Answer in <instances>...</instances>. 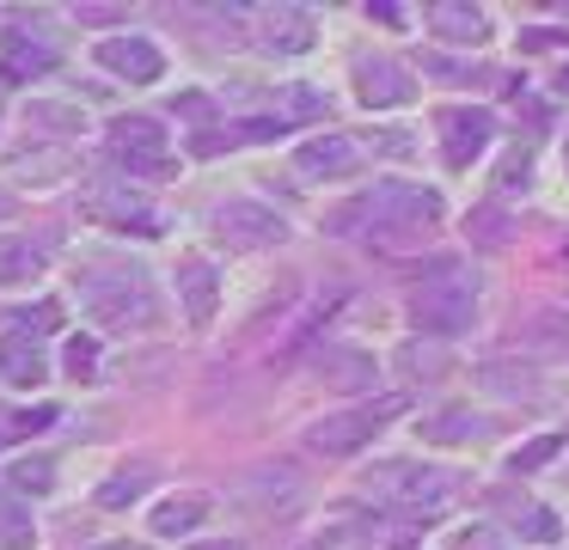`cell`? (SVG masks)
<instances>
[{
  "label": "cell",
  "mask_w": 569,
  "mask_h": 550,
  "mask_svg": "<svg viewBox=\"0 0 569 550\" xmlns=\"http://www.w3.org/2000/svg\"><path fill=\"white\" fill-rule=\"evenodd\" d=\"M398 367H410V373L435 379V367H441V349H422V342H410V349L398 354Z\"/></svg>",
  "instance_id": "obj_29"
},
{
  "label": "cell",
  "mask_w": 569,
  "mask_h": 550,
  "mask_svg": "<svg viewBox=\"0 0 569 550\" xmlns=\"http://www.w3.org/2000/svg\"><path fill=\"white\" fill-rule=\"evenodd\" d=\"M0 379L7 386H43L50 379V361L31 337H0Z\"/></svg>",
  "instance_id": "obj_18"
},
{
  "label": "cell",
  "mask_w": 569,
  "mask_h": 550,
  "mask_svg": "<svg viewBox=\"0 0 569 550\" xmlns=\"http://www.w3.org/2000/svg\"><path fill=\"white\" fill-rule=\"evenodd\" d=\"M410 312H417V330H429V337H459V330L478 324V281L447 269V276L422 281Z\"/></svg>",
  "instance_id": "obj_3"
},
{
  "label": "cell",
  "mask_w": 569,
  "mask_h": 550,
  "mask_svg": "<svg viewBox=\"0 0 569 550\" xmlns=\"http://www.w3.org/2000/svg\"><path fill=\"white\" fill-rule=\"evenodd\" d=\"M471 227H478L483 244H502L508 239V227H502V214H496V208H478V214H471Z\"/></svg>",
  "instance_id": "obj_32"
},
{
  "label": "cell",
  "mask_w": 569,
  "mask_h": 550,
  "mask_svg": "<svg viewBox=\"0 0 569 550\" xmlns=\"http://www.w3.org/2000/svg\"><path fill=\"white\" fill-rule=\"evenodd\" d=\"M368 489L380 501H398V508H447L459 496V483L447 471H435V464H380L368 477Z\"/></svg>",
  "instance_id": "obj_6"
},
{
  "label": "cell",
  "mask_w": 569,
  "mask_h": 550,
  "mask_svg": "<svg viewBox=\"0 0 569 550\" xmlns=\"http://www.w3.org/2000/svg\"><path fill=\"white\" fill-rule=\"evenodd\" d=\"M87 214L99 220V227L141 232V239L160 232V208H153L141 190H129V178H99V183H92V190H87Z\"/></svg>",
  "instance_id": "obj_7"
},
{
  "label": "cell",
  "mask_w": 569,
  "mask_h": 550,
  "mask_svg": "<svg viewBox=\"0 0 569 550\" xmlns=\"http://www.w3.org/2000/svg\"><path fill=\"white\" fill-rule=\"evenodd\" d=\"M202 520H209V496H166L153 508V532L160 538H190Z\"/></svg>",
  "instance_id": "obj_21"
},
{
  "label": "cell",
  "mask_w": 569,
  "mask_h": 550,
  "mask_svg": "<svg viewBox=\"0 0 569 550\" xmlns=\"http://www.w3.org/2000/svg\"><path fill=\"white\" fill-rule=\"evenodd\" d=\"M356 92L368 110H386V104H410V98H417V80H410V68L392 56H361L356 61Z\"/></svg>",
  "instance_id": "obj_9"
},
{
  "label": "cell",
  "mask_w": 569,
  "mask_h": 550,
  "mask_svg": "<svg viewBox=\"0 0 569 550\" xmlns=\"http://www.w3.org/2000/svg\"><path fill=\"white\" fill-rule=\"evenodd\" d=\"M307 550H368V532H356V526H337L331 538H319V544H307Z\"/></svg>",
  "instance_id": "obj_31"
},
{
  "label": "cell",
  "mask_w": 569,
  "mask_h": 550,
  "mask_svg": "<svg viewBox=\"0 0 569 550\" xmlns=\"http://www.w3.org/2000/svg\"><path fill=\"white\" fill-rule=\"evenodd\" d=\"M563 452V440L545 434V440H527V447H515V459H508V471H539L545 459H557Z\"/></svg>",
  "instance_id": "obj_26"
},
{
  "label": "cell",
  "mask_w": 569,
  "mask_h": 550,
  "mask_svg": "<svg viewBox=\"0 0 569 550\" xmlns=\"http://www.w3.org/2000/svg\"><path fill=\"white\" fill-rule=\"evenodd\" d=\"M148 483H153L148 464H117V471L99 483V508H129V501L148 496Z\"/></svg>",
  "instance_id": "obj_23"
},
{
  "label": "cell",
  "mask_w": 569,
  "mask_h": 550,
  "mask_svg": "<svg viewBox=\"0 0 569 550\" xmlns=\"http://www.w3.org/2000/svg\"><path fill=\"white\" fill-rule=\"evenodd\" d=\"M178 300H184L190 324H214V306H221V276H214L209 257H178Z\"/></svg>",
  "instance_id": "obj_12"
},
{
  "label": "cell",
  "mask_w": 569,
  "mask_h": 550,
  "mask_svg": "<svg viewBox=\"0 0 569 550\" xmlns=\"http://www.w3.org/2000/svg\"><path fill=\"white\" fill-rule=\"evenodd\" d=\"M80 19H87V24H111V19H123V12H117V7H80Z\"/></svg>",
  "instance_id": "obj_34"
},
{
  "label": "cell",
  "mask_w": 569,
  "mask_h": 550,
  "mask_svg": "<svg viewBox=\"0 0 569 550\" xmlns=\"http://www.w3.org/2000/svg\"><path fill=\"white\" fill-rule=\"evenodd\" d=\"M68 367H74V379H92V367H99V342L74 337V342H68Z\"/></svg>",
  "instance_id": "obj_28"
},
{
  "label": "cell",
  "mask_w": 569,
  "mask_h": 550,
  "mask_svg": "<svg viewBox=\"0 0 569 550\" xmlns=\"http://www.w3.org/2000/svg\"><path fill=\"white\" fill-rule=\"evenodd\" d=\"M520 49H569V31H557V24H532V31H520Z\"/></svg>",
  "instance_id": "obj_30"
},
{
  "label": "cell",
  "mask_w": 569,
  "mask_h": 550,
  "mask_svg": "<svg viewBox=\"0 0 569 550\" xmlns=\"http://www.w3.org/2000/svg\"><path fill=\"white\" fill-rule=\"evenodd\" d=\"M295 166L307 171V178H349V171L361 166V147L349 141V134H312V141H300Z\"/></svg>",
  "instance_id": "obj_15"
},
{
  "label": "cell",
  "mask_w": 569,
  "mask_h": 550,
  "mask_svg": "<svg viewBox=\"0 0 569 550\" xmlns=\"http://www.w3.org/2000/svg\"><path fill=\"white\" fill-rule=\"evenodd\" d=\"M435 129H441V159L453 171H466L471 159L483 153V147H490V110H441V117H435Z\"/></svg>",
  "instance_id": "obj_10"
},
{
  "label": "cell",
  "mask_w": 569,
  "mask_h": 550,
  "mask_svg": "<svg viewBox=\"0 0 569 550\" xmlns=\"http://www.w3.org/2000/svg\"><path fill=\"white\" fill-rule=\"evenodd\" d=\"M392 416H405V398H373V403H361V410H337V416H325V422H312L307 440L319 452H331V459H349V452L368 447Z\"/></svg>",
  "instance_id": "obj_5"
},
{
  "label": "cell",
  "mask_w": 569,
  "mask_h": 550,
  "mask_svg": "<svg viewBox=\"0 0 569 550\" xmlns=\"http://www.w3.org/2000/svg\"><path fill=\"white\" fill-rule=\"evenodd\" d=\"M92 550H148V544H136V538H111V544H92Z\"/></svg>",
  "instance_id": "obj_36"
},
{
  "label": "cell",
  "mask_w": 569,
  "mask_h": 550,
  "mask_svg": "<svg viewBox=\"0 0 569 550\" xmlns=\"http://www.w3.org/2000/svg\"><path fill=\"white\" fill-rule=\"evenodd\" d=\"M190 550H246V538H209V544H190Z\"/></svg>",
  "instance_id": "obj_35"
},
{
  "label": "cell",
  "mask_w": 569,
  "mask_h": 550,
  "mask_svg": "<svg viewBox=\"0 0 569 550\" xmlns=\"http://www.w3.org/2000/svg\"><path fill=\"white\" fill-rule=\"evenodd\" d=\"M56 73V49L31 31H0V80H43Z\"/></svg>",
  "instance_id": "obj_14"
},
{
  "label": "cell",
  "mask_w": 569,
  "mask_h": 550,
  "mask_svg": "<svg viewBox=\"0 0 569 550\" xmlns=\"http://www.w3.org/2000/svg\"><path fill=\"white\" fill-rule=\"evenodd\" d=\"M43 263H50V244H38V239H0V288H19V281L43 276Z\"/></svg>",
  "instance_id": "obj_20"
},
{
  "label": "cell",
  "mask_w": 569,
  "mask_h": 550,
  "mask_svg": "<svg viewBox=\"0 0 569 550\" xmlns=\"http://www.w3.org/2000/svg\"><path fill=\"white\" fill-rule=\"evenodd\" d=\"M104 141H111V159L129 171V178H172V166H178L172 134H166L153 117H117Z\"/></svg>",
  "instance_id": "obj_4"
},
{
  "label": "cell",
  "mask_w": 569,
  "mask_h": 550,
  "mask_svg": "<svg viewBox=\"0 0 569 550\" xmlns=\"http://www.w3.org/2000/svg\"><path fill=\"white\" fill-rule=\"evenodd\" d=\"M496 508H502V513H508V526H515L520 538H532V544H557V538H563V520H557L551 508H539V501L496 496Z\"/></svg>",
  "instance_id": "obj_19"
},
{
  "label": "cell",
  "mask_w": 569,
  "mask_h": 550,
  "mask_svg": "<svg viewBox=\"0 0 569 550\" xmlns=\"http://www.w3.org/2000/svg\"><path fill=\"white\" fill-rule=\"evenodd\" d=\"M31 538H38L31 513L19 501H0V550H31Z\"/></svg>",
  "instance_id": "obj_24"
},
{
  "label": "cell",
  "mask_w": 569,
  "mask_h": 550,
  "mask_svg": "<svg viewBox=\"0 0 569 550\" xmlns=\"http://www.w3.org/2000/svg\"><path fill=\"white\" fill-rule=\"evenodd\" d=\"M56 318H62V306H56V300H43L38 312H19L13 324H19V337H50V330H56Z\"/></svg>",
  "instance_id": "obj_27"
},
{
  "label": "cell",
  "mask_w": 569,
  "mask_h": 550,
  "mask_svg": "<svg viewBox=\"0 0 569 550\" xmlns=\"http://www.w3.org/2000/svg\"><path fill=\"white\" fill-rule=\"evenodd\" d=\"M422 440H435V447H471V440L490 434V422H483L471 403H453V410H435L429 422H417Z\"/></svg>",
  "instance_id": "obj_17"
},
{
  "label": "cell",
  "mask_w": 569,
  "mask_h": 550,
  "mask_svg": "<svg viewBox=\"0 0 569 550\" xmlns=\"http://www.w3.org/2000/svg\"><path fill=\"white\" fill-rule=\"evenodd\" d=\"M325 379L343 391H368L373 386V354L361 349H325Z\"/></svg>",
  "instance_id": "obj_22"
},
{
  "label": "cell",
  "mask_w": 569,
  "mask_h": 550,
  "mask_svg": "<svg viewBox=\"0 0 569 550\" xmlns=\"http://www.w3.org/2000/svg\"><path fill=\"white\" fill-rule=\"evenodd\" d=\"M99 68L117 73V80H129V86H153L166 73V56L148 43V37H104V43H99Z\"/></svg>",
  "instance_id": "obj_11"
},
{
  "label": "cell",
  "mask_w": 569,
  "mask_h": 550,
  "mask_svg": "<svg viewBox=\"0 0 569 550\" xmlns=\"http://www.w3.org/2000/svg\"><path fill=\"white\" fill-rule=\"evenodd\" d=\"M557 92H569V68H563V73H557Z\"/></svg>",
  "instance_id": "obj_38"
},
{
  "label": "cell",
  "mask_w": 569,
  "mask_h": 550,
  "mask_svg": "<svg viewBox=\"0 0 569 550\" xmlns=\"http://www.w3.org/2000/svg\"><path fill=\"white\" fill-rule=\"evenodd\" d=\"M429 31L441 37V43L478 49V43H490V12L466 7V0H435V7H429Z\"/></svg>",
  "instance_id": "obj_13"
},
{
  "label": "cell",
  "mask_w": 569,
  "mask_h": 550,
  "mask_svg": "<svg viewBox=\"0 0 569 550\" xmlns=\"http://www.w3.org/2000/svg\"><path fill=\"white\" fill-rule=\"evenodd\" d=\"M13 489H26V496H50L56 489V464L50 459H13Z\"/></svg>",
  "instance_id": "obj_25"
},
{
  "label": "cell",
  "mask_w": 569,
  "mask_h": 550,
  "mask_svg": "<svg viewBox=\"0 0 569 550\" xmlns=\"http://www.w3.org/2000/svg\"><path fill=\"white\" fill-rule=\"evenodd\" d=\"M453 550H502V538H496L490 526H466V532L453 538Z\"/></svg>",
  "instance_id": "obj_33"
},
{
  "label": "cell",
  "mask_w": 569,
  "mask_h": 550,
  "mask_svg": "<svg viewBox=\"0 0 569 550\" xmlns=\"http://www.w3.org/2000/svg\"><path fill=\"white\" fill-rule=\"evenodd\" d=\"M258 24H263V49H282V56L312 49V12L307 7H263Z\"/></svg>",
  "instance_id": "obj_16"
},
{
  "label": "cell",
  "mask_w": 569,
  "mask_h": 550,
  "mask_svg": "<svg viewBox=\"0 0 569 550\" xmlns=\"http://www.w3.org/2000/svg\"><path fill=\"white\" fill-rule=\"evenodd\" d=\"M74 288H80L87 318L104 330H153L160 324V300H153V281L141 269H80Z\"/></svg>",
  "instance_id": "obj_1"
},
{
  "label": "cell",
  "mask_w": 569,
  "mask_h": 550,
  "mask_svg": "<svg viewBox=\"0 0 569 550\" xmlns=\"http://www.w3.org/2000/svg\"><path fill=\"white\" fill-rule=\"evenodd\" d=\"M441 220V196L422 190V183L386 178L373 190H361L349 208L331 214V232H373V227H405V232H429Z\"/></svg>",
  "instance_id": "obj_2"
},
{
  "label": "cell",
  "mask_w": 569,
  "mask_h": 550,
  "mask_svg": "<svg viewBox=\"0 0 569 550\" xmlns=\"http://www.w3.org/2000/svg\"><path fill=\"white\" fill-rule=\"evenodd\" d=\"M214 232L239 251H263V244H282L288 239V220L263 202H221L214 208Z\"/></svg>",
  "instance_id": "obj_8"
},
{
  "label": "cell",
  "mask_w": 569,
  "mask_h": 550,
  "mask_svg": "<svg viewBox=\"0 0 569 550\" xmlns=\"http://www.w3.org/2000/svg\"><path fill=\"white\" fill-rule=\"evenodd\" d=\"M7 214H13V196H7V190H0V220H7Z\"/></svg>",
  "instance_id": "obj_37"
}]
</instances>
